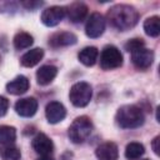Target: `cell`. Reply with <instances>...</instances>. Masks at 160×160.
Listing matches in <instances>:
<instances>
[{"instance_id":"obj_24","label":"cell","mask_w":160,"mask_h":160,"mask_svg":"<svg viewBox=\"0 0 160 160\" xmlns=\"http://www.w3.org/2000/svg\"><path fill=\"white\" fill-rule=\"evenodd\" d=\"M141 48H145L144 46V41H142V39H138V38L136 39H131L125 44V50H128L130 52H134V51H136V50H139Z\"/></svg>"},{"instance_id":"obj_1","label":"cell","mask_w":160,"mask_h":160,"mask_svg":"<svg viewBox=\"0 0 160 160\" xmlns=\"http://www.w3.org/2000/svg\"><path fill=\"white\" fill-rule=\"evenodd\" d=\"M108 20L110 25L120 31L134 28L139 21V12L135 8L125 4H119L108 11Z\"/></svg>"},{"instance_id":"obj_8","label":"cell","mask_w":160,"mask_h":160,"mask_svg":"<svg viewBox=\"0 0 160 160\" xmlns=\"http://www.w3.org/2000/svg\"><path fill=\"white\" fill-rule=\"evenodd\" d=\"M131 61L134 66L139 70H146L151 66L154 61V52L150 49L141 48L134 52H131Z\"/></svg>"},{"instance_id":"obj_18","label":"cell","mask_w":160,"mask_h":160,"mask_svg":"<svg viewBox=\"0 0 160 160\" xmlns=\"http://www.w3.org/2000/svg\"><path fill=\"white\" fill-rule=\"evenodd\" d=\"M99 56V51L95 46H86L82 50H80L78 58L80 60L81 64H84L85 66H92Z\"/></svg>"},{"instance_id":"obj_22","label":"cell","mask_w":160,"mask_h":160,"mask_svg":"<svg viewBox=\"0 0 160 160\" xmlns=\"http://www.w3.org/2000/svg\"><path fill=\"white\" fill-rule=\"evenodd\" d=\"M32 41H34V40H32V36H31L29 32H25V31L18 32V34L14 36V40H12L14 46H15V49H18V50L26 49V48L31 46Z\"/></svg>"},{"instance_id":"obj_14","label":"cell","mask_w":160,"mask_h":160,"mask_svg":"<svg viewBox=\"0 0 160 160\" xmlns=\"http://www.w3.org/2000/svg\"><path fill=\"white\" fill-rule=\"evenodd\" d=\"M76 41H78L76 35H74L72 32H69V31H61V32L54 34L50 38L49 44L52 48H61V46L74 45V44H76Z\"/></svg>"},{"instance_id":"obj_13","label":"cell","mask_w":160,"mask_h":160,"mask_svg":"<svg viewBox=\"0 0 160 160\" xmlns=\"http://www.w3.org/2000/svg\"><path fill=\"white\" fill-rule=\"evenodd\" d=\"M95 155L99 160H116L119 156V150L114 142H104L99 145L95 150Z\"/></svg>"},{"instance_id":"obj_20","label":"cell","mask_w":160,"mask_h":160,"mask_svg":"<svg viewBox=\"0 0 160 160\" xmlns=\"http://www.w3.org/2000/svg\"><path fill=\"white\" fill-rule=\"evenodd\" d=\"M145 152L144 145L140 142H130L125 148V158L128 160H138L140 159Z\"/></svg>"},{"instance_id":"obj_3","label":"cell","mask_w":160,"mask_h":160,"mask_svg":"<svg viewBox=\"0 0 160 160\" xmlns=\"http://www.w3.org/2000/svg\"><path fill=\"white\" fill-rule=\"evenodd\" d=\"M92 131V122L88 116H79L76 118L71 125L69 126L68 135L70 140L75 144H81L90 136Z\"/></svg>"},{"instance_id":"obj_27","label":"cell","mask_w":160,"mask_h":160,"mask_svg":"<svg viewBox=\"0 0 160 160\" xmlns=\"http://www.w3.org/2000/svg\"><path fill=\"white\" fill-rule=\"evenodd\" d=\"M22 5L26 6L28 9H34V8H36V6H41L42 2H31V1L29 2V1H28V2H22Z\"/></svg>"},{"instance_id":"obj_6","label":"cell","mask_w":160,"mask_h":160,"mask_svg":"<svg viewBox=\"0 0 160 160\" xmlns=\"http://www.w3.org/2000/svg\"><path fill=\"white\" fill-rule=\"evenodd\" d=\"M105 30V19L101 14L99 12H92L88 21H86V25H85V32L89 38L91 39H95V38H99L100 35H102Z\"/></svg>"},{"instance_id":"obj_16","label":"cell","mask_w":160,"mask_h":160,"mask_svg":"<svg viewBox=\"0 0 160 160\" xmlns=\"http://www.w3.org/2000/svg\"><path fill=\"white\" fill-rule=\"evenodd\" d=\"M58 75V68L54 65H44L36 71V80L39 85H49Z\"/></svg>"},{"instance_id":"obj_11","label":"cell","mask_w":160,"mask_h":160,"mask_svg":"<svg viewBox=\"0 0 160 160\" xmlns=\"http://www.w3.org/2000/svg\"><path fill=\"white\" fill-rule=\"evenodd\" d=\"M38 110V101L34 98H24L16 101L15 104V111L18 115L22 118H30Z\"/></svg>"},{"instance_id":"obj_7","label":"cell","mask_w":160,"mask_h":160,"mask_svg":"<svg viewBox=\"0 0 160 160\" xmlns=\"http://www.w3.org/2000/svg\"><path fill=\"white\" fill-rule=\"evenodd\" d=\"M66 15V8L64 6H50L41 14V22L45 26H56Z\"/></svg>"},{"instance_id":"obj_17","label":"cell","mask_w":160,"mask_h":160,"mask_svg":"<svg viewBox=\"0 0 160 160\" xmlns=\"http://www.w3.org/2000/svg\"><path fill=\"white\" fill-rule=\"evenodd\" d=\"M42 56H44V50L40 49V48H35V49H31L28 52H25L21 56L20 62L25 68H32V66H35L36 64L40 62Z\"/></svg>"},{"instance_id":"obj_5","label":"cell","mask_w":160,"mask_h":160,"mask_svg":"<svg viewBox=\"0 0 160 160\" xmlns=\"http://www.w3.org/2000/svg\"><path fill=\"white\" fill-rule=\"evenodd\" d=\"M122 64V55L114 45H108L102 49L100 55V66L102 70H112L120 68Z\"/></svg>"},{"instance_id":"obj_12","label":"cell","mask_w":160,"mask_h":160,"mask_svg":"<svg viewBox=\"0 0 160 160\" xmlns=\"http://www.w3.org/2000/svg\"><path fill=\"white\" fill-rule=\"evenodd\" d=\"M29 79L24 75H19L6 84V91L12 95H21L29 90Z\"/></svg>"},{"instance_id":"obj_21","label":"cell","mask_w":160,"mask_h":160,"mask_svg":"<svg viewBox=\"0 0 160 160\" xmlns=\"http://www.w3.org/2000/svg\"><path fill=\"white\" fill-rule=\"evenodd\" d=\"M16 140V130L9 125L0 126V144L1 145H12Z\"/></svg>"},{"instance_id":"obj_2","label":"cell","mask_w":160,"mask_h":160,"mask_svg":"<svg viewBox=\"0 0 160 160\" xmlns=\"http://www.w3.org/2000/svg\"><path fill=\"white\" fill-rule=\"evenodd\" d=\"M115 120L122 129H135L144 124L145 116L142 110L136 105H124L116 111Z\"/></svg>"},{"instance_id":"obj_9","label":"cell","mask_w":160,"mask_h":160,"mask_svg":"<svg viewBox=\"0 0 160 160\" xmlns=\"http://www.w3.org/2000/svg\"><path fill=\"white\" fill-rule=\"evenodd\" d=\"M45 116L50 124H58L66 116V109L61 102L51 101L45 108Z\"/></svg>"},{"instance_id":"obj_19","label":"cell","mask_w":160,"mask_h":160,"mask_svg":"<svg viewBox=\"0 0 160 160\" xmlns=\"http://www.w3.org/2000/svg\"><path fill=\"white\" fill-rule=\"evenodd\" d=\"M144 31L151 38H156L160 34V19L159 16H150L144 21Z\"/></svg>"},{"instance_id":"obj_26","label":"cell","mask_w":160,"mask_h":160,"mask_svg":"<svg viewBox=\"0 0 160 160\" xmlns=\"http://www.w3.org/2000/svg\"><path fill=\"white\" fill-rule=\"evenodd\" d=\"M159 141H160V136H156V138L152 140V144H151L152 150H154V152H155L156 155L159 154Z\"/></svg>"},{"instance_id":"obj_23","label":"cell","mask_w":160,"mask_h":160,"mask_svg":"<svg viewBox=\"0 0 160 160\" xmlns=\"http://www.w3.org/2000/svg\"><path fill=\"white\" fill-rule=\"evenodd\" d=\"M20 156V150L14 145H5L0 149V158L2 160H19Z\"/></svg>"},{"instance_id":"obj_4","label":"cell","mask_w":160,"mask_h":160,"mask_svg":"<svg viewBox=\"0 0 160 160\" xmlns=\"http://www.w3.org/2000/svg\"><path fill=\"white\" fill-rule=\"evenodd\" d=\"M91 96H92V89H91L90 84L84 82V81H79V82L74 84L69 92V99H70L71 104L78 108L86 106L90 102Z\"/></svg>"},{"instance_id":"obj_10","label":"cell","mask_w":160,"mask_h":160,"mask_svg":"<svg viewBox=\"0 0 160 160\" xmlns=\"http://www.w3.org/2000/svg\"><path fill=\"white\" fill-rule=\"evenodd\" d=\"M31 145H32V149L35 150V152L40 154L41 156H48L54 150V144L52 141L50 140L49 136H46L45 134L40 132L38 134L32 141H31Z\"/></svg>"},{"instance_id":"obj_15","label":"cell","mask_w":160,"mask_h":160,"mask_svg":"<svg viewBox=\"0 0 160 160\" xmlns=\"http://www.w3.org/2000/svg\"><path fill=\"white\" fill-rule=\"evenodd\" d=\"M66 15L71 22H81L88 15V6L82 2H74L66 8Z\"/></svg>"},{"instance_id":"obj_29","label":"cell","mask_w":160,"mask_h":160,"mask_svg":"<svg viewBox=\"0 0 160 160\" xmlns=\"http://www.w3.org/2000/svg\"><path fill=\"white\" fill-rule=\"evenodd\" d=\"M140 160H149V159H140Z\"/></svg>"},{"instance_id":"obj_28","label":"cell","mask_w":160,"mask_h":160,"mask_svg":"<svg viewBox=\"0 0 160 160\" xmlns=\"http://www.w3.org/2000/svg\"><path fill=\"white\" fill-rule=\"evenodd\" d=\"M38 160H54V159H51V158H49V156H41V158H39Z\"/></svg>"},{"instance_id":"obj_25","label":"cell","mask_w":160,"mask_h":160,"mask_svg":"<svg viewBox=\"0 0 160 160\" xmlns=\"http://www.w3.org/2000/svg\"><path fill=\"white\" fill-rule=\"evenodd\" d=\"M9 109V100L4 96H0V118H2Z\"/></svg>"}]
</instances>
